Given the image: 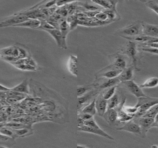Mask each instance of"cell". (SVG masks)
Here are the masks:
<instances>
[{
    "mask_svg": "<svg viewBox=\"0 0 158 148\" xmlns=\"http://www.w3.org/2000/svg\"><path fill=\"white\" fill-rule=\"evenodd\" d=\"M28 19L27 16L22 13L13 15L4 18L2 20L0 21V28L15 27L16 25L23 23Z\"/></svg>",
    "mask_w": 158,
    "mask_h": 148,
    "instance_id": "cell-1",
    "label": "cell"
},
{
    "mask_svg": "<svg viewBox=\"0 0 158 148\" xmlns=\"http://www.w3.org/2000/svg\"><path fill=\"white\" fill-rule=\"evenodd\" d=\"M122 37H132L142 35V23H136L125 27L120 30Z\"/></svg>",
    "mask_w": 158,
    "mask_h": 148,
    "instance_id": "cell-2",
    "label": "cell"
},
{
    "mask_svg": "<svg viewBox=\"0 0 158 148\" xmlns=\"http://www.w3.org/2000/svg\"><path fill=\"white\" fill-rule=\"evenodd\" d=\"M158 103V98H153L146 96L138 98V101L135 107L144 112L147 111L150 108Z\"/></svg>",
    "mask_w": 158,
    "mask_h": 148,
    "instance_id": "cell-3",
    "label": "cell"
},
{
    "mask_svg": "<svg viewBox=\"0 0 158 148\" xmlns=\"http://www.w3.org/2000/svg\"><path fill=\"white\" fill-rule=\"evenodd\" d=\"M121 84L131 94L133 95L137 98L147 96L143 92L139 85L135 82L132 80L122 82Z\"/></svg>",
    "mask_w": 158,
    "mask_h": 148,
    "instance_id": "cell-4",
    "label": "cell"
},
{
    "mask_svg": "<svg viewBox=\"0 0 158 148\" xmlns=\"http://www.w3.org/2000/svg\"><path fill=\"white\" fill-rule=\"evenodd\" d=\"M134 118V121L140 125L142 131V135L143 137L146 134L148 130L152 128V125L155 122L154 118L144 117Z\"/></svg>",
    "mask_w": 158,
    "mask_h": 148,
    "instance_id": "cell-5",
    "label": "cell"
},
{
    "mask_svg": "<svg viewBox=\"0 0 158 148\" xmlns=\"http://www.w3.org/2000/svg\"><path fill=\"white\" fill-rule=\"evenodd\" d=\"M78 127L79 131L94 134L110 140H114V138L112 137L108 134L105 131L101 129V128L98 129V128H94V127H90L83 124L78 125Z\"/></svg>",
    "mask_w": 158,
    "mask_h": 148,
    "instance_id": "cell-6",
    "label": "cell"
},
{
    "mask_svg": "<svg viewBox=\"0 0 158 148\" xmlns=\"http://www.w3.org/2000/svg\"><path fill=\"white\" fill-rule=\"evenodd\" d=\"M48 32L56 41L57 45L64 49H67L66 43V38L64 37L60 30L55 28L54 29L45 31Z\"/></svg>",
    "mask_w": 158,
    "mask_h": 148,
    "instance_id": "cell-7",
    "label": "cell"
},
{
    "mask_svg": "<svg viewBox=\"0 0 158 148\" xmlns=\"http://www.w3.org/2000/svg\"><path fill=\"white\" fill-rule=\"evenodd\" d=\"M123 53L131 59L133 63L134 66L136 69V64H137L136 55H137V51L136 44L134 42L130 41L126 48L123 51Z\"/></svg>",
    "mask_w": 158,
    "mask_h": 148,
    "instance_id": "cell-8",
    "label": "cell"
},
{
    "mask_svg": "<svg viewBox=\"0 0 158 148\" xmlns=\"http://www.w3.org/2000/svg\"><path fill=\"white\" fill-rule=\"evenodd\" d=\"M117 130L126 131L135 134L142 135V131L140 125L134 120L127 122L125 125L122 127L118 128Z\"/></svg>",
    "mask_w": 158,
    "mask_h": 148,
    "instance_id": "cell-9",
    "label": "cell"
},
{
    "mask_svg": "<svg viewBox=\"0 0 158 148\" xmlns=\"http://www.w3.org/2000/svg\"><path fill=\"white\" fill-rule=\"evenodd\" d=\"M143 35L152 37H158V26L142 22Z\"/></svg>",
    "mask_w": 158,
    "mask_h": 148,
    "instance_id": "cell-10",
    "label": "cell"
},
{
    "mask_svg": "<svg viewBox=\"0 0 158 148\" xmlns=\"http://www.w3.org/2000/svg\"><path fill=\"white\" fill-rule=\"evenodd\" d=\"M129 41L133 42H138L146 44L158 42V37H152L146 35H140L135 37H122Z\"/></svg>",
    "mask_w": 158,
    "mask_h": 148,
    "instance_id": "cell-11",
    "label": "cell"
},
{
    "mask_svg": "<svg viewBox=\"0 0 158 148\" xmlns=\"http://www.w3.org/2000/svg\"><path fill=\"white\" fill-rule=\"evenodd\" d=\"M0 55L2 57H12L17 60H19V47L11 46L0 50Z\"/></svg>",
    "mask_w": 158,
    "mask_h": 148,
    "instance_id": "cell-12",
    "label": "cell"
},
{
    "mask_svg": "<svg viewBox=\"0 0 158 148\" xmlns=\"http://www.w3.org/2000/svg\"><path fill=\"white\" fill-rule=\"evenodd\" d=\"M68 69L72 75L77 77L78 75V62L77 56L73 55H70L68 63Z\"/></svg>",
    "mask_w": 158,
    "mask_h": 148,
    "instance_id": "cell-13",
    "label": "cell"
},
{
    "mask_svg": "<svg viewBox=\"0 0 158 148\" xmlns=\"http://www.w3.org/2000/svg\"><path fill=\"white\" fill-rule=\"evenodd\" d=\"M96 108L98 114L99 116L103 117L107 110V100L103 98V95L99 96L96 100Z\"/></svg>",
    "mask_w": 158,
    "mask_h": 148,
    "instance_id": "cell-14",
    "label": "cell"
},
{
    "mask_svg": "<svg viewBox=\"0 0 158 148\" xmlns=\"http://www.w3.org/2000/svg\"><path fill=\"white\" fill-rule=\"evenodd\" d=\"M106 70L105 71L100 74V76L105 77L108 79H112L118 77L123 71L121 70L115 68L114 66L108 67L106 68Z\"/></svg>",
    "mask_w": 158,
    "mask_h": 148,
    "instance_id": "cell-15",
    "label": "cell"
},
{
    "mask_svg": "<svg viewBox=\"0 0 158 148\" xmlns=\"http://www.w3.org/2000/svg\"><path fill=\"white\" fill-rule=\"evenodd\" d=\"M92 1L102 8H105L107 10H116V5L118 2V1H102V0Z\"/></svg>",
    "mask_w": 158,
    "mask_h": 148,
    "instance_id": "cell-16",
    "label": "cell"
},
{
    "mask_svg": "<svg viewBox=\"0 0 158 148\" xmlns=\"http://www.w3.org/2000/svg\"><path fill=\"white\" fill-rule=\"evenodd\" d=\"M103 117L107 122L109 124H114L118 120V112L115 109H107Z\"/></svg>",
    "mask_w": 158,
    "mask_h": 148,
    "instance_id": "cell-17",
    "label": "cell"
},
{
    "mask_svg": "<svg viewBox=\"0 0 158 148\" xmlns=\"http://www.w3.org/2000/svg\"><path fill=\"white\" fill-rule=\"evenodd\" d=\"M41 20L38 19H28L23 23L16 25L15 27H22L31 28H38L40 27Z\"/></svg>",
    "mask_w": 158,
    "mask_h": 148,
    "instance_id": "cell-18",
    "label": "cell"
},
{
    "mask_svg": "<svg viewBox=\"0 0 158 148\" xmlns=\"http://www.w3.org/2000/svg\"><path fill=\"white\" fill-rule=\"evenodd\" d=\"M133 76V69L129 67L123 70L120 74L118 76L121 82L131 80Z\"/></svg>",
    "mask_w": 158,
    "mask_h": 148,
    "instance_id": "cell-19",
    "label": "cell"
},
{
    "mask_svg": "<svg viewBox=\"0 0 158 148\" xmlns=\"http://www.w3.org/2000/svg\"><path fill=\"white\" fill-rule=\"evenodd\" d=\"M10 89L13 91L26 94V95L29 94L28 84L27 80H23L21 83Z\"/></svg>",
    "mask_w": 158,
    "mask_h": 148,
    "instance_id": "cell-20",
    "label": "cell"
},
{
    "mask_svg": "<svg viewBox=\"0 0 158 148\" xmlns=\"http://www.w3.org/2000/svg\"><path fill=\"white\" fill-rule=\"evenodd\" d=\"M79 4L85 9L84 11H101L102 7L95 4L92 1L91 3L88 2H79Z\"/></svg>",
    "mask_w": 158,
    "mask_h": 148,
    "instance_id": "cell-21",
    "label": "cell"
},
{
    "mask_svg": "<svg viewBox=\"0 0 158 148\" xmlns=\"http://www.w3.org/2000/svg\"><path fill=\"white\" fill-rule=\"evenodd\" d=\"M139 85L142 89L156 87L158 86V77H151Z\"/></svg>",
    "mask_w": 158,
    "mask_h": 148,
    "instance_id": "cell-22",
    "label": "cell"
},
{
    "mask_svg": "<svg viewBox=\"0 0 158 148\" xmlns=\"http://www.w3.org/2000/svg\"><path fill=\"white\" fill-rule=\"evenodd\" d=\"M121 83L118 77L112 79H108L106 82L99 85L98 88L99 89H105L110 88L112 87L116 86V85Z\"/></svg>",
    "mask_w": 158,
    "mask_h": 148,
    "instance_id": "cell-23",
    "label": "cell"
},
{
    "mask_svg": "<svg viewBox=\"0 0 158 148\" xmlns=\"http://www.w3.org/2000/svg\"><path fill=\"white\" fill-rule=\"evenodd\" d=\"M123 106H122L121 108L119 110L118 112V120L122 122H125L131 121L132 119H133L134 115L126 113L123 110Z\"/></svg>",
    "mask_w": 158,
    "mask_h": 148,
    "instance_id": "cell-24",
    "label": "cell"
},
{
    "mask_svg": "<svg viewBox=\"0 0 158 148\" xmlns=\"http://www.w3.org/2000/svg\"><path fill=\"white\" fill-rule=\"evenodd\" d=\"M96 100L94 99L89 105H87L82 110V113H87L94 116L96 113Z\"/></svg>",
    "mask_w": 158,
    "mask_h": 148,
    "instance_id": "cell-25",
    "label": "cell"
},
{
    "mask_svg": "<svg viewBox=\"0 0 158 148\" xmlns=\"http://www.w3.org/2000/svg\"><path fill=\"white\" fill-rule=\"evenodd\" d=\"M126 66H127V63L125 59L121 56H118L115 58V61L113 63V66L118 69L123 70L126 68Z\"/></svg>",
    "mask_w": 158,
    "mask_h": 148,
    "instance_id": "cell-26",
    "label": "cell"
},
{
    "mask_svg": "<svg viewBox=\"0 0 158 148\" xmlns=\"http://www.w3.org/2000/svg\"><path fill=\"white\" fill-rule=\"evenodd\" d=\"M66 20L69 25L70 30L75 29L77 27V26L78 25V24L77 14L71 15H69Z\"/></svg>",
    "mask_w": 158,
    "mask_h": 148,
    "instance_id": "cell-27",
    "label": "cell"
},
{
    "mask_svg": "<svg viewBox=\"0 0 158 148\" xmlns=\"http://www.w3.org/2000/svg\"><path fill=\"white\" fill-rule=\"evenodd\" d=\"M119 104V98L118 95L115 94L111 98L107 100V109H114Z\"/></svg>",
    "mask_w": 158,
    "mask_h": 148,
    "instance_id": "cell-28",
    "label": "cell"
},
{
    "mask_svg": "<svg viewBox=\"0 0 158 148\" xmlns=\"http://www.w3.org/2000/svg\"><path fill=\"white\" fill-rule=\"evenodd\" d=\"M94 95V92L91 91L90 92H87L83 95L78 97V104L80 106L83 105L85 103L87 102Z\"/></svg>",
    "mask_w": 158,
    "mask_h": 148,
    "instance_id": "cell-29",
    "label": "cell"
},
{
    "mask_svg": "<svg viewBox=\"0 0 158 148\" xmlns=\"http://www.w3.org/2000/svg\"><path fill=\"white\" fill-rule=\"evenodd\" d=\"M0 133L7 137L12 139H15L17 137H18L15 133L12 131V129L10 128H7V127H2L0 129Z\"/></svg>",
    "mask_w": 158,
    "mask_h": 148,
    "instance_id": "cell-30",
    "label": "cell"
},
{
    "mask_svg": "<svg viewBox=\"0 0 158 148\" xmlns=\"http://www.w3.org/2000/svg\"><path fill=\"white\" fill-rule=\"evenodd\" d=\"M59 29L62 32L63 36L66 38L68 33L69 32V30H70L69 25L66 20L64 19L60 23L59 25Z\"/></svg>",
    "mask_w": 158,
    "mask_h": 148,
    "instance_id": "cell-31",
    "label": "cell"
},
{
    "mask_svg": "<svg viewBox=\"0 0 158 148\" xmlns=\"http://www.w3.org/2000/svg\"><path fill=\"white\" fill-rule=\"evenodd\" d=\"M157 113H158V103L150 108L147 111L143 117L155 119V116Z\"/></svg>",
    "mask_w": 158,
    "mask_h": 148,
    "instance_id": "cell-32",
    "label": "cell"
},
{
    "mask_svg": "<svg viewBox=\"0 0 158 148\" xmlns=\"http://www.w3.org/2000/svg\"><path fill=\"white\" fill-rule=\"evenodd\" d=\"M12 130L18 137H24L28 135L30 133L29 130L27 129V128H19V129H12Z\"/></svg>",
    "mask_w": 158,
    "mask_h": 148,
    "instance_id": "cell-33",
    "label": "cell"
},
{
    "mask_svg": "<svg viewBox=\"0 0 158 148\" xmlns=\"http://www.w3.org/2000/svg\"><path fill=\"white\" fill-rule=\"evenodd\" d=\"M95 17L99 20L100 22H103V23H108L109 22L108 20L107 15L106 14V12L104 11H99L96 15Z\"/></svg>",
    "mask_w": 158,
    "mask_h": 148,
    "instance_id": "cell-34",
    "label": "cell"
},
{
    "mask_svg": "<svg viewBox=\"0 0 158 148\" xmlns=\"http://www.w3.org/2000/svg\"><path fill=\"white\" fill-rule=\"evenodd\" d=\"M116 89V86L112 87L110 88H109V89L106 91V93L103 95V98L106 100H108L115 95Z\"/></svg>",
    "mask_w": 158,
    "mask_h": 148,
    "instance_id": "cell-35",
    "label": "cell"
},
{
    "mask_svg": "<svg viewBox=\"0 0 158 148\" xmlns=\"http://www.w3.org/2000/svg\"><path fill=\"white\" fill-rule=\"evenodd\" d=\"M55 28L54 27L52 24H50L48 21H44V20H41V24L40 27L38 28V29L42 30L44 31L48 30L54 29Z\"/></svg>",
    "mask_w": 158,
    "mask_h": 148,
    "instance_id": "cell-36",
    "label": "cell"
},
{
    "mask_svg": "<svg viewBox=\"0 0 158 148\" xmlns=\"http://www.w3.org/2000/svg\"><path fill=\"white\" fill-rule=\"evenodd\" d=\"M146 5L148 8L155 12L158 15V4L154 1H147L146 2Z\"/></svg>",
    "mask_w": 158,
    "mask_h": 148,
    "instance_id": "cell-37",
    "label": "cell"
},
{
    "mask_svg": "<svg viewBox=\"0 0 158 148\" xmlns=\"http://www.w3.org/2000/svg\"><path fill=\"white\" fill-rule=\"evenodd\" d=\"M26 96H21L7 97L6 98L7 103L9 104H15L19 100H22L26 97Z\"/></svg>",
    "mask_w": 158,
    "mask_h": 148,
    "instance_id": "cell-38",
    "label": "cell"
},
{
    "mask_svg": "<svg viewBox=\"0 0 158 148\" xmlns=\"http://www.w3.org/2000/svg\"><path fill=\"white\" fill-rule=\"evenodd\" d=\"M123 110L126 113L131 115H135L136 112L138 110V108L135 106L134 107H123Z\"/></svg>",
    "mask_w": 158,
    "mask_h": 148,
    "instance_id": "cell-39",
    "label": "cell"
},
{
    "mask_svg": "<svg viewBox=\"0 0 158 148\" xmlns=\"http://www.w3.org/2000/svg\"><path fill=\"white\" fill-rule=\"evenodd\" d=\"M91 87L88 86L78 87L77 88V95L78 96H81L86 93L88 90H90Z\"/></svg>",
    "mask_w": 158,
    "mask_h": 148,
    "instance_id": "cell-40",
    "label": "cell"
},
{
    "mask_svg": "<svg viewBox=\"0 0 158 148\" xmlns=\"http://www.w3.org/2000/svg\"><path fill=\"white\" fill-rule=\"evenodd\" d=\"M142 50L144 52H146V53L158 55V48L144 46V47H143Z\"/></svg>",
    "mask_w": 158,
    "mask_h": 148,
    "instance_id": "cell-41",
    "label": "cell"
},
{
    "mask_svg": "<svg viewBox=\"0 0 158 148\" xmlns=\"http://www.w3.org/2000/svg\"><path fill=\"white\" fill-rule=\"evenodd\" d=\"M99 12V11H84L83 13L89 18L95 17L96 15Z\"/></svg>",
    "mask_w": 158,
    "mask_h": 148,
    "instance_id": "cell-42",
    "label": "cell"
},
{
    "mask_svg": "<svg viewBox=\"0 0 158 148\" xmlns=\"http://www.w3.org/2000/svg\"><path fill=\"white\" fill-rule=\"evenodd\" d=\"M78 118L82 120L83 121H85L93 118V116L90 114H87V113H82V114L79 115Z\"/></svg>",
    "mask_w": 158,
    "mask_h": 148,
    "instance_id": "cell-43",
    "label": "cell"
},
{
    "mask_svg": "<svg viewBox=\"0 0 158 148\" xmlns=\"http://www.w3.org/2000/svg\"><path fill=\"white\" fill-rule=\"evenodd\" d=\"M73 2V1H56V6H58V7L59 6L61 7V6H65Z\"/></svg>",
    "mask_w": 158,
    "mask_h": 148,
    "instance_id": "cell-44",
    "label": "cell"
},
{
    "mask_svg": "<svg viewBox=\"0 0 158 148\" xmlns=\"http://www.w3.org/2000/svg\"><path fill=\"white\" fill-rule=\"evenodd\" d=\"M144 44L145 46H148V47L158 48V42L152 43L149 44Z\"/></svg>",
    "mask_w": 158,
    "mask_h": 148,
    "instance_id": "cell-45",
    "label": "cell"
},
{
    "mask_svg": "<svg viewBox=\"0 0 158 148\" xmlns=\"http://www.w3.org/2000/svg\"><path fill=\"white\" fill-rule=\"evenodd\" d=\"M10 138H9V137H7L3 135L2 134L0 133V141H7V140H9Z\"/></svg>",
    "mask_w": 158,
    "mask_h": 148,
    "instance_id": "cell-46",
    "label": "cell"
},
{
    "mask_svg": "<svg viewBox=\"0 0 158 148\" xmlns=\"http://www.w3.org/2000/svg\"><path fill=\"white\" fill-rule=\"evenodd\" d=\"M10 89H9V88H7V87H6L0 84V92H6V91H8V90H10Z\"/></svg>",
    "mask_w": 158,
    "mask_h": 148,
    "instance_id": "cell-47",
    "label": "cell"
},
{
    "mask_svg": "<svg viewBox=\"0 0 158 148\" xmlns=\"http://www.w3.org/2000/svg\"><path fill=\"white\" fill-rule=\"evenodd\" d=\"M155 123H158V113H157L155 118Z\"/></svg>",
    "mask_w": 158,
    "mask_h": 148,
    "instance_id": "cell-48",
    "label": "cell"
},
{
    "mask_svg": "<svg viewBox=\"0 0 158 148\" xmlns=\"http://www.w3.org/2000/svg\"><path fill=\"white\" fill-rule=\"evenodd\" d=\"M152 148H158V146H152Z\"/></svg>",
    "mask_w": 158,
    "mask_h": 148,
    "instance_id": "cell-49",
    "label": "cell"
}]
</instances>
